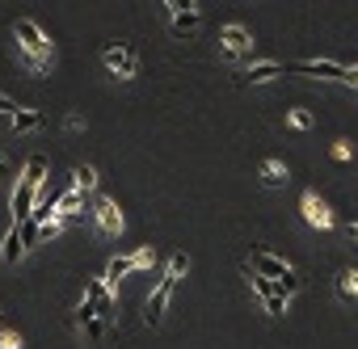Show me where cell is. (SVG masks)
I'll use <instances>...</instances> for the list:
<instances>
[{
	"label": "cell",
	"instance_id": "cell-20",
	"mask_svg": "<svg viewBox=\"0 0 358 349\" xmlns=\"http://www.w3.org/2000/svg\"><path fill=\"white\" fill-rule=\"evenodd\" d=\"M0 349H22V336L9 332V328H0Z\"/></svg>",
	"mask_w": 358,
	"mask_h": 349
},
{
	"label": "cell",
	"instance_id": "cell-16",
	"mask_svg": "<svg viewBox=\"0 0 358 349\" xmlns=\"http://www.w3.org/2000/svg\"><path fill=\"white\" fill-rule=\"evenodd\" d=\"M43 126V114L38 110H17L13 114V131H38Z\"/></svg>",
	"mask_w": 358,
	"mask_h": 349
},
{
	"label": "cell",
	"instance_id": "cell-2",
	"mask_svg": "<svg viewBox=\"0 0 358 349\" xmlns=\"http://www.w3.org/2000/svg\"><path fill=\"white\" fill-rule=\"evenodd\" d=\"M17 55H30V59H38V64H47L51 68V59H55V47H51V38L38 30V22H30V17H17Z\"/></svg>",
	"mask_w": 358,
	"mask_h": 349
},
{
	"label": "cell",
	"instance_id": "cell-14",
	"mask_svg": "<svg viewBox=\"0 0 358 349\" xmlns=\"http://www.w3.org/2000/svg\"><path fill=\"white\" fill-rule=\"evenodd\" d=\"M22 253H26V244H22V232H17V228H9V232H5V248H0V257H5V261L13 265Z\"/></svg>",
	"mask_w": 358,
	"mask_h": 349
},
{
	"label": "cell",
	"instance_id": "cell-12",
	"mask_svg": "<svg viewBox=\"0 0 358 349\" xmlns=\"http://www.w3.org/2000/svg\"><path fill=\"white\" fill-rule=\"evenodd\" d=\"M262 181H266V186H287L291 172H287L282 160H266V164H262Z\"/></svg>",
	"mask_w": 358,
	"mask_h": 349
},
{
	"label": "cell",
	"instance_id": "cell-1",
	"mask_svg": "<svg viewBox=\"0 0 358 349\" xmlns=\"http://www.w3.org/2000/svg\"><path fill=\"white\" fill-rule=\"evenodd\" d=\"M43 172H47V160L43 156H30L22 177H17V190H13V228H22L38 202V186H43Z\"/></svg>",
	"mask_w": 358,
	"mask_h": 349
},
{
	"label": "cell",
	"instance_id": "cell-10",
	"mask_svg": "<svg viewBox=\"0 0 358 349\" xmlns=\"http://www.w3.org/2000/svg\"><path fill=\"white\" fill-rule=\"evenodd\" d=\"M93 215H97V228H101L106 236H122V211H118V202H110V198H97Z\"/></svg>",
	"mask_w": 358,
	"mask_h": 349
},
{
	"label": "cell",
	"instance_id": "cell-22",
	"mask_svg": "<svg viewBox=\"0 0 358 349\" xmlns=\"http://www.w3.org/2000/svg\"><path fill=\"white\" fill-rule=\"evenodd\" d=\"M0 114H17V105H13L9 97H0Z\"/></svg>",
	"mask_w": 358,
	"mask_h": 349
},
{
	"label": "cell",
	"instance_id": "cell-11",
	"mask_svg": "<svg viewBox=\"0 0 358 349\" xmlns=\"http://www.w3.org/2000/svg\"><path fill=\"white\" fill-rule=\"evenodd\" d=\"M270 76H287V64H253L249 72L236 76V84L249 89V84H262V80H270Z\"/></svg>",
	"mask_w": 358,
	"mask_h": 349
},
{
	"label": "cell",
	"instance_id": "cell-18",
	"mask_svg": "<svg viewBox=\"0 0 358 349\" xmlns=\"http://www.w3.org/2000/svg\"><path fill=\"white\" fill-rule=\"evenodd\" d=\"M64 232V219H47V223H38V240H55Z\"/></svg>",
	"mask_w": 358,
	"mask_h": 349
},
{
	"label": "cell",
	"instance_id": "cell-25",
	"mask_svg": "<svg viewBox=\"0 0 358 349\" xmlns=\"http://www.w3.org/2000/svg\"><path fill=\"white\" fill-rule=\"evenodd\" d=\"M345 236H350V240H358V223H345Z\"/></svg>",
	"mask_w": 358,
	"mask_h": 349
},
{
	"label": "cell",
	"instance_id": "cell-9",
	"mask_svg": "<svg viewBox=\"0 0 358 349\" xmlns=\"http://www.w3.org/2000/svg\"><path fill=\"white\" fill-rule=\"evenodd\" d=\"M173 290H177V282H173V278H164V282L152 290V299H148V311H143V324H148V328H156V324H160V315H164V307H169Z\"/></svg>",
	"mask_w": 358,
	"mask_h": 349
},
{
	"label": "cell",
	"instance_id": "cell-15",
	"mask_svg": "<svg viewBox=\"0 0 358 349\" xmlns=\"http://www.w3.org/2000/svg\"><path fill=\"white\" fill-rule=\"evenodd\" d=\"M72 177H76V186H72L76 194H93V190H97V172H93L89 164H80V168L72 172Z\"/></svg>",
	"mask_w": 358,
	"mask_h": 349
},
{
	"label": "cell",
	"instance_id": "cell-21",
	"mask_svg": "<svg viewBox=\"0 0 358 349\" xmlns=\"http://www.w3.org/2000/svg\"><path fill=\"white\" fill-rule=\"evenodd\" d=\"M333 156H337V160H350L354 151H350V143H337V147H333Z\"/></svg>",
	"mask_w": 358,
	"mask_h": 349
},
{
	"label": "cell",
	"instance_id": "cell-19",
	"mask_svg": "<svg viewBox=\"0 0 358 349\" xmlns=\"http://www.w3.org/2000/svg\"><path fill=\"white\" fill-rule=\"evenodd\" d=\"M186 269H190V261H186V257H182V253H177V257H173V261H169V278H173V282H177V278H182V274H186Z\"/></svg>",
	"mask_w": 358,
	"mask_h": 349
},
{
	"label": "cell",
	"instance_id": "cell-4",
	"mask_svg": "<svg viewBox=\"0 0 358 349\" xmlns=\"http://www.w3.org/2000/svg\"><path fill=\"white\" fill-rule=\"evenodd\" d=\"M169 30L177 34V38H186V34H194L199 30V9L194 5H182V0H169Z\"/></svg>",
	"mask_w": 358,
	"mask_h": 349
},
{
	"label": "cell",
	"instance_id": "cell-6",
	"mask_svg": "<svg viewBox=\"0 0 358 349\" xmlns=\"http://www.w3.org/2000/svg\"><path fill=\"white\" fill-rule=\"evenodd\" d=\"M287 76H320V80H345V68H341V64H329V59H312V64H287Z\"/></svg>",
	"mask_w": 358,
	"mask_h": 349
},
{
	"label": "cell",
	"instance_id": "cell-8",
	"mask_svg": "<svg viewBox=\"0 0 358 349\" xmlns=\"http://www.w3.org/2000/svg\"><path fill=\"white\" fill-rule=\"evenodd\" d=\"M220 51H224V55H232V59H241V55H249V51H253V34H249L245 26H228V30L220 34Z\"/></svg>",
	"mask_w": 358,
	"mask_h": 349
},
{
	"label": "cell",
	"instance_id": "cell-24",
	"mask_svg": "<svg viewBox=\"0 0 358 349\" xmlns=\"http://www.w3.org/2000/svg\"><path fill=\"white\" fill-rule=\"evenodd\" d=\"M9 172H13V164H9L5 156H0V177H9Z\"/></svg>",
	"mask_w": 358,
	"mask_h": 349
},
{
	"label": "cell",
	"instance_id": "cell-5",
	"mask_svg": "<svg viewBox=\"0 0 358 349\" xmlns=\"http://www.w3.org/2000/svg\"><path fill=\"white\" fill-rule=\"evenodd\" d=\"M245 274H249V286H253V290L262 295V303H266V311H270L274 320H278V315H287V299H282V295L274 290V282H266V278H262V274H253L249 265H245Z\"/></svg>",
	"mask_w": 358,
	"mask_h": 349
},
{
	"label": "cell",
	"instance_id": "cell-3",
	"mask_svg": "<svg viewBox=\"0 0 358 349\" xmlns=\"http://www.w3.org/2000/svg\"><path fill=\"white\" fill-rule=\"evenodd\" d=\"M101 64H106L114 76H122V80H131V76L139 72V55H135L131 43H110V47L101 51Z\"/></svg>",
	"mask_w": 358,
	"mask_h": 349
},
{
	"label": "cell",
	"instance_id": "cell-23",
	"mask_svg": "<svg viewBox=\"0 0 358 349\" xmlns=\"http://www.w3.org/2000/svg\"><path fill=\"white\" fill-rule=\"evenodd\" d=\"M345 84H354V89H358V68H345Z\"/></svg>",
	"mask_w": 358,
	"mask_h": 349
},
{
	"label": "cell",
	"instance_id": "cell-17",
	"mask_svg": "<svg viewBox=\"0 0 358 349\" xmlns=\"http://www.w3.org/2000/svg\"><path fill=\"white\" fill-rule=\"evenodd\" d=\"M287 122H291L295 131H308V126H312V114H308V110H287Z\"/></svg>",
	"mask_w": 358,
	"mask_h": 349
},
{
	"label": "cell",
	"instance_id": "cell-7",
	"mask_svg": "<svg viewBox=\"0 0 358 349\" xmlns=\"http://www.w3.org/2000/svg\"><path fill=\"white\" fill-rule=\"evenodd\" d=\"M299 211H303V219L312 223V228H320V232H329L333 228V211H329V202L320 198V194H303V202H299Z\"/></svg>",
	"mask_w": 358,
	"mask_h": 349
},
{
	"label": "cell",
	"instance_id": "cell-13",
	"mask_svg": "<svg viewBox=\"0 0 358 349\" xmlns=\"http://www.w3.org/2000/svg\"><path fill=\"white\" fill-rule=\"evenodd\" d=\"M337 299H341V303L358 299V269H341V274H337Z\"/></svg>",
	"mask_w": 358,
	"mask_h": 349
}]
</instances>
